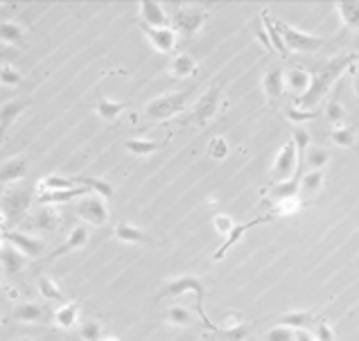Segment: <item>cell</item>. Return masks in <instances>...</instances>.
Masks as SVG:
<instances>
[{
    "label": "cell",
    "instance_id": "1",
    "mask_svg": "<svg viewBox=\"0 0 359 341\" xmlns=\"http://www.w3.org/2000/svg\"><path fill=\"white\" fill-rule=\"evenodd\" d=\"M357 64H359V52H348V54H339V57L327 59L325 64L319 66L316 73H312L310 91L303 97L296 99L294 106L303 108V111H316V106L323 102L334 84L343 77V73L355 68Z\"/></svg>",
    "mask_w": 359,
    "mask_h": 341
},
{
    "label": "cell",
    "instance_id": "2",
    "mask_svg": "<svg viewBox=\"0 0 359 341\" xmlns=\"http://www.w3.org/2000/svg\"><path fill=\"white\" fill-rule=\"evenodd\" d=\"M276 30L280 32V38H283L285 50L287 52H294V54L319 52V50L323 48V43H325L323 36L303 32V30L294 27V25H290V23H285V21H276Z\"/></svg>",
    "mask_w": 359,
    "mask_h": 341
},
{
    "label": "cell",
    "instance_id": "3",
    "mask_svg": "<svg viewBox=\"0 0 359 341\" xmlns=\"http://www.w3.org/2000/svg\"><path fill=\"white\" fill-rule=\"evenodd\" d=\"M190 99V91H176V93H165V95H159L147 102L145 106V118L154 120V122H163L178 115L185 111Z\"/></svg>",
    "mask_w": 359,
    "mask_h": 341
},
{
    "label": "cell",
    "instance_id": "4",
    "mask_svg": "<svg viewBox=\"0 0 359 341\" xmlns=\"http://www.w3.org/2000/svg\"><path fill=\"white\" fill-rule=\"evenodd\" d=\"M185 292H192L194 296H197V312H199L201 321H204L206 328L217 332V335H222V328H217V325L210 321L206 316V312H204L206 287H204V283H201L197 276H178V278H174V281H170L165 285V290H163V296H181V294H185Z\"/></svg>",
    "mask_w": 359,
    "mask_h": 341
},
{
    "label": "cell",
    "instance_id": "5",
    "mask_svg": "<svg viewBox=\"0 0 359 341\" xmlns=\"http://www.w3.org/2000/svg\"><path fill=\"white\" fill-rule=\"evenodd\" d=\"M172 25H174L176 34L183 36H194L201 32V27L206 25L208 12L199 5H176L174 14L170 16Z\"/></svg>",
    "mask_w": 359,
    "mask_h": 341
},
{
    "label": "cell",
    "instance_id": "6",
    "mask_svg": "<svg viewBox=\"0 0 359 341\" xmlns=\"http://www.w3.org/2000/svg\"><path fill=\"white\" fill-rule=\"evenodd\" d=\"M220 104H222V84H213V86H208L197 97V102L192 104L190 122L197 127H206L217 115V111H220Z\"/></svg>",
    "mask_w": 359,
    "mask_h": 341
},
{
    "label": "cell",
    "instance_id": "7",
    "mask_svg": "<svg viewBox=\"0 0 359 341\" xmlns=\"http://www.w3.org/2000/svg\"><path fill=\"white\" fill-rule=\"evenodd\" d=\"M299 172V152H296V145L294 141H287L283 147L278 150L274 163H271V169H269V179L274 183L280 181H290ZM301 174V172H299Z\"/></svg>",
    "mask_w": 359,
    "mask_h": 341
},
{
    "label": "cell",
    "instance_id": "8",
    "mask_svg": "<svg viewBox=\"0 0 359 341\" xmlns=\"http://www.w3.org/2000/svg\"><path fill=\"white\" fill-rule=\"evenodd\" d=\"M32 206V195L23 188H10L3 195V215L10 222H21L30 213Z\"/></svg>",
    "mask_w": 359,
    "mask_h": 341
},
{
    "label": "cell",
    "instance_id": "9",
    "mask_svg": "<svg viewBox=\"0 0 359 341\" xmlns=\"http://www.w3.org/2000/svg\"><path fill=\"white\" fill-rule=\"evenodd\" d=\"M77 215L82 217L84 222H89L91 226H104L108 222V208L106 201L97 195H89L77 201Z\"/></svg>",
    "mask_w": 359,
    "mask_h": 341
},
{
    "label": "cell",
    "instance_id": "10",
    "mask_svg": "<svg viewBox=\"0 0 359 341\" xmlns=\"http://www.w3.org/2000/svg\"><path fill=\"white\" fill-rule=\"evenodd\" d=\"M3 239L10 246H14L16 251H21L25 258H41L43 251H45V242L38 237L32 235H25V233H19V231H5Z\"/></svg>",
    "mask_w": 359,
    "mask_h": 341
},
{
    "label": "cell",
    "instance_id": "11",
    "mask_svg": "<svg viewBox=\"0 0 359 341\" xmlns=\"http://www.w3.org/2000/svg\"><path fill=\"white\" fill-rule=\"evenodd\" d=\"M274 217H276L274 213H269V215H260V217H255V220H251V222H244V224H235V228H233V233H231L229 237H224L222 246H220V249L215 251L213 260H217V262H220V260L224 258V255L229 253V251L233 249V246H235V244L240 242V239H242V237H244V235L248 233V231H251V228H255V226H260V224H267V222H271V220H274Z\"/></svg>",
    "mask_w": 359,
    "mask_h": 341
},
{
    "label": "cell",
    "instance_id": "12",
    "mask_svg": "<svg viewBox=\"0 0 359 341\" xmlns=\"http://www.w3.org/2000/svg\"><path fill=\"white\" fill-rule=\"evenodd\" d=\"M145 38L159 54H172L176 48V32L174 27H145Z\"/></svg>",
    "mask_w": 359,
    "mask_h": 341
},
{
    "label": "cell",
    "instance_id": "13",
    "mask_svg": "<svg viewBox=\"0 0 359 341\" xmlns=\"http://www.w3.org/2000/svg\"><path fill=\"white\" fill-rule=\"evenodd\" d=\"M138 14L145 27H170V16L165 7L154 0H140L138 3Z\"/></svg>",
    "mask_w": 359,
    "mask_h": 341
},
{
    "label": "cell",
    "instance_id": "14",
    "mask_svg": "<svg viewBox=\"0 0 359 341\" xmlns=\"http://www.w3.org/2000/svg\"><path fill=\"white\" fill-rule=\"evenodd\" d=\"M260 84H262L264 99H267L269 104L278 102V99L285 95V71L283 68H269V71L262 75Z\"/></svg>",
    "mask_w": 359,
    "mask_h": 341
},
{
    "label": "cell",
    "instance_id": "15",
    "mask_svg": "<svg viewBox=\"0 0 359 341\" xmlns=\"http://www.w3.org/2000/svg\"><path fill=\"white\" fill-rule=\"evenodd\" d=\"M312 84V73L308 68H290L285 71V91H292L294 97L299 99L310 91Z\"/></svg>",
    "mask_w": 359,
    "mask_h": 341
},
{
    "label": "cell",
    "instance_id": "16",
    "mask_svg": "<svg viewBox=\"0 0 359 341\" xmlns=\"http://www.w3.org/2000/svg\"><path fill=\"white\" fill-rule=\"evenodd\" d=\"M334 14L343 27L350 32H359V0H339L334 3Z\"/></svg>",
    "mask_w": 359,
    "mask_h": 341
},
{
    "label": "cell",
    "instance_id": "17",
    "mask_svg": "<svg viewBox=\"0 0 359 341\" xmlns=\"http://www.w3.org/2000/svg\"><path fill=\"white\" fill-rule=\"evenodd\" d=\"M25 108H27L25 99H10V102L0 104V145H3V141H5L7 129L12 127V122L16 120Z\"/></svg>",
    "mask_w": 359,
    "mask_h": 341
},
{
    "label": "cell",
    "instance_id": "18",
    "mask_svg": "<svg viewBox=\"0 0 359 341\" xmlns=\"http://www.w3.org/2000/svg\"><path fill=\"white\" fill-rule=\"evenodd\" d=\"M170 75L176 80H188V77L197 75V61L188 52H178L170 61Z\"/></svg>",
    "mask_w": 359,
    "mask_h": 341
},
{
    "label": "cell",
    "instance_id": "19",
    "mask_svg": "<svg viewBox=\"0 0 359 341\" xmlns=\"http://www.w3.org/2000/svg\"><path fill=\"white\" fill-rule=\"evenodd\" d=\"M86 244H89V228H86V226H77V228H73L68 233L66 242L61 244V246H57V251H52L48 258H59V255H66L70 251H80V249H84Z\"/></svg>",
    "mask_w": 359,
    "mask_h": 341
},
{
    "label": "cell",
    "instance_id": "20",
    "mask_svg": "<svg viewBox=\"0 0 359 341\" xmlns=\"http://www.w3.org/2000/svg\"><path fill=\"white\" fill-rule=\"evenodd\" d=\"M0 265H3L7 276L14 278V276H19L23 269H25V255L14 249V246L7 244V246L0 249Z\"/></svg>",
    "mask_w": 359,
    "mask_h": 341
},
{
    "label": "cell",
    "instance_id": "21",
    "mask_svg": "<svg viewBox=\"0 0 359 341\" xmlns=\"http://www.w3.org/2000/svg\"><path fill=\"white\" fill-rule=\"evenodd\" d=\"M89 195L91 192L86 188L59 190V192H38V201H41V206H59V204H66V201H73V199H84Z\"/></svg>",
    "mask_w": 359,
    "mask_h": 341
},
{
    "label": "cell",
    "instance_id": "22",
    "mask_svg": "<svg viewBox=\"0 0 359 341\" xmlns=\"http://www.w3.org/2000/svg\"><path fill=\"white\" fill-rule=\"evenodd\" d=\"M303 163H305V167L310 172H323L325 165L330 163V152L321 145H310L305 154H303Z\"/></svg>",
    "mask_w": 359,
    "mask_h": 341
},
{
    "label": "cell",
    "instance_id": "23",
    "mask_svg": "<svg viewBox=\"0 0 359 341\" xmlns=\"http://www.w3.org/2000/svg\"><path fill=\"white\" fill-rule=\"evenodd\" d=\"M115 237L127 244H150L152 242V237L147 235L143 228H138L129 222H120L118 226H115Z\"/></svg>",
    "mask_w": 359,
    "mask_h": 341
},
{
    "label": "cell",
    "instance_id": "24",
    "mask_svg": "<svg viewBox=\"0 0 359 341\" xmlns=\"http://www.w3.org/2000/svg\"><path fill=\"white\" fill-rule=\"evenodd\" d=\"M0 41L23 48L25 45V30L16 21H0Z\"/></svg>",
    "mask_w": 359,
    "mask_h": 341
},
{
    "label": "cell",
    "instance_id": "25",
    "mask_svg": "<svg viewBox=\"0 0 359 341\" xmlns=\"http://www.w3.org/2000/svg\"><path fill=\"white\" fill-rule=\"evenodd\" d=\"M73 181L77 188H86L91 195H97V197H113V185L106 183L104 179H93V176H73Z\"/></svg>",
    "mask_w": 359,
    "mask_h": 341
},
{
    "label": "cell",
    "instance_id": "26",
    "mask_svg": "<svg viewBox=\"0 0 359 341\" xmlns=\"http://www.w3.org/2000/svg\"><path fill=\"white\" fill-rule=\"evenodd\" d=\"M61 224V217L57 213V206H43L36 215H32V226L38 231H54Z\"/></svg>",
    "mask_w": 359,
    "mask_h": 341
},
{
    "label": "cell",
    "instance_id": "27",
    "mask_svg": "<svg viewBox=\"0 0 359 341\" xmlns=\"http://www.w3.org/2000/svg\"><path fill=\"white\" fill-rule=\"evenodd\" d=\"M269 197L276 201H283V199H292V197H301V176H294L290 181H280L274 183L269 190Z\"/></svg>",
    "mask_w": 359,
    "mask_h": 341
},
{
    "label": "cell",
    "instance_id": "28",
    "mask_svg": "<svg viewBox=\"0 0 359 341\" xmlns=\"http://www.w3.org/2000/svg\"><path fill=\"white\" fill-rule=\"evenodd\" d=\"M27 174V161L25 158H12L5 165H0V183H14L21 181Z\"/></svg>",
    "mask_w": 359,
    "mask_h": 341
},
{
    "label": "cell",
    "instance_id": "29",
    "mask_svg": "<svg viewBox=\"0 0 359 341\" xmlns=\"http://www.w3.org/2000/svg\"><path fill=\"white\" fill-rule=\"evenodd\" d=\"M12 316L21 323H36L43 319V307L38 303H32V301H25V303H16L14 305V312Z\"/></svg>",
    "mask_w": 359,
    "mask_h": 341
},
{
    "label": "cell",
    "instance_id": "30",
    "mask_svg": "<svg viewBox=\"0 0 359 341\" xmlns=\"http://www.w3.org/2000/svg\"><path fill=\"white\" fill-rule=\"evenodd\" d=\"M314 321V314L310 309H294V312H287L278 319V325H285V328H292V330H305L308 325Z\"/></svg>",
    "mask_w": 359,
    "mask_h": 341
},
{
    "label": "cell",
    "instance_id": "31",
    "mask_svg": "<svg viewBox=\"0 0 359 341\" xmlns=\"http://www.w3.org/2000/svg\"><path fill=\"white\" fill-rule=\"evenodd\" d=\"M80 321V307L77 303H64L54 312V325L61 330H73Z\"/></svg>",
    "mask_w": 359,
    "mask_h": 341
},
{
    "label": "cell",
    "instance_id": "32",
    "mask_svg": "<svg viewBox=\"0 0 359 341\" xmlns=\"http://www.w3.org/2000/svg\"><path fill=\"white\" fill-rule=\"evenodd\" d=\"M38 294L48 301V303H68L66 301V296H64V292H61V287H59V283L54 281V278H50V276H41L38 278Z\"/></svg>",
    "mask_w": 359,
    "mask_h": 341
},
{
    "label": "cell",
    "instance_id": "33",
    "mask_svg": "<svg viewBox=\"0 0 359 341\" xmlns=\"http://www.w3.org/2000/svg\"><path fill=\"white\" fill-rule=\"evenodd\" d=\"M159 147H161V143L150 141V138H127V141H124V150L138 158L152 156L154 152H159Z\"/></svg>",
    "mask_w": 359,
    "mask_h": 341
},
{
    "label": "cell",
    "instance_id": "34",
    "mask_svg": "<svg viewBox=\"0 0 359 341\" xmlns=\"http://www.w3.org/2000/svg\"><path fill=\"white\" fill-rule=\"evenodd\" d=\"M127 108L124 102H118V99H108V97H102L100 102L95 104V113L102 118L104 122H115L122 115V111Z\"/></svg>",
    "mask_w": 359,
    "mask_h": 341
},
{
    "label": "cell",
    "instance_id": "35",
    "mask_svg": "<svg viewBox=\"0 0 359 341\" xmlns=\"http://www.w3.org/2000/svg\"><path fill=\"white\" fill-rule=\"evenodd\" d=\"M73 188H77L73 176L50 174V176H43L41 183H38V192H59V190H73Z\"/></svg>",
    "mask_w": 359,
    "mask_h": 341
},
{
    "label": "cell",
    "instance_id": "36",
    "mask_svg": "<svg viewBox=\"0 0 359 341\" xmlns=\"http://www.w3.org/2000/svg\"><path fill=\"white\" fill-rule=\"evenodd\" d=\"M206 154H208V158H210V161L222 163V161L229 158V154H231V145H229V141H226L224 136H215V138H210Z\"/></svg>",
    "mask_w": 359,
    "mask_h": 341
},
{
    "label": "cell",
    "instance_id": "37",
    "mask_svg": "<svg viewBox=\"0 0 359 341\" xmlns=\"http://www.w3.org/2000/svg\"><path fill=\"white\" fill-rule=\"evenodd\" d=\"M165 319H167L172 325H178V328H188V325L194 323V314L190 312L188 307H183V305H172V307L167 309Z\"/></svg>",
    "mask_w": 359,
    "mask_h": 341
},
{
    "label": "cell",
    "instance_id": "38",
    "mask_svg": "<svg viewBox=\"0 0 359 341\" xmlns=\"http://www.w3.org/2000/svg\"><path fill=\"white\" fill-rule=\"evenodd\" d=\"M323 179H325L323 172H308L305 176H301V192L308 197L319 195V190L323 188Z\"/></svg>",
    "mask_w": 359,
    "mask_h": 341
},
{
    "label": "cell",
    "instance_id": "39",
    "mask_svg": "<svg viewBox=\"0 0 359 341\" xmlns=\"http://www.w3.org/2000/svg\"><path fill=\"white\" fill-rule=\"evenodd\" d=\"M330 141L337 147H341V150H350V147H355L357 136L350 127H334L330 131Z\"/></svg>",
    "mask_w": 359,
    "mask_h": 341
},
{
    "label": "cell",
    "instance_id": "40",
    "mask_svg": "<svg viewBox=\"0 0 359 341\" xmlns=\"http://www.w3.org/2000/svg\"><path fill=\"white\" fill-rule=\"evenodd\" d=\"M325 120L330 122V125L334 127H343V120H346V106H343L341 102H337V99H332V102L325 104Z\"/></svg>",
    "mask_w": 359,
    "mask_h": 341
},
{
    "label": "cell",
    "instance_id": "41",
    "mask_svg": "<svg viewBox=\"0 0 359 341\" xmlns=\"http://www.w3.org/2000/svg\"><path fill=\"white\" fill-rule=\"evenodd\" d=\"M262 23H264V27H267V34L271 38V45H274V52H280V54H285V43H283V38H280V32L276 30V21H271L269 19V14L267 12H262Z\"/></svg>",
    "mask_w": 359,
    "mask_h": 341
},
{
    "label": "cell",
    "instance_id": "42",
    "mask_svg": "<svg viewBox=\"0 0 359 341\" xmlns=\"http://www.w3.org/2000/svg\"><path fill=\"white\" fill-rule=\"evenodd\" d=\"M23 82V75L19 68H14L10 64H0V86H19V84Z\"/></svg>",
    "mask_w": 359,
    "mask_h": 341
},
{
    "label": "cell",
    "instance_id": "43",
    "mask_svg": "<svg viewBox=\"0 0 359 341\" xmlns=\"http://www.w3.org/2000/svg\"><path fill=\"white\" fill-rule=\"evenodd\" d=\"M303 208V201L301 197H292V199H283V201H278L276 208L271 213H274L276 217H292L296 215Z\"/></svg>",
    "mask_w": 359,
    "mask_h": 341
},
{
    "label": "cell",
    "instance_id": "44",
    "mask_svg": "<svg viewBox=\"0 0 359 341\" xmlns=\"http://www.w3.org/2000/svg\"><path fill=\"white\" fill-rule=\"evenodd\" d=\"M314 118H319V111H303V108H296V106L287 108V120H290L294 127L308 125V122L314 120Z\"/></svg>",
    "mask_w": 359,
    "mask_h": 341
},
{
    "label": "cell",
    "instance_id": "45",
    "mask_svg": "<svg viewBox=\"0 0 359 341\" xmlns=\"http://www.w3.org/2000/svg\"><path fill=\"white\" fill-rule=\"evenodd\" d=\"M213 228H215V233H220L222 237H229V235L233 233V228H235V222H233L231 215L217 213V215L213 217Z\"/></svg>",
    "mask_w": 359,
    "mask_h": 341
},
{
    "label": "cell",
    "instance_id": "46",
    "mask_svg": "<svg viewBox=\"0 0 359 341\" xmlns=\"http://www.w3.org/2000/svg\"><path fill=\"white\" fill-rule=\"evenodd\" d=\"M292 141L296 145V152H299V165H301V158H303V154H305V150L312 145L310 143V131L305 127H294L292 131Z\"/></svg>",
    "mask_w": 359,
    "mask_h": 341
},
{
    "label": "cell",
    "instance_id": "47",
    "mask_svg": "<svg viewBox=\"0 0 359 341\" xmlns=\"http://www.w3.org/2000/svg\"><path fill=\"white\" fill-rule=\"evenodd\" d=\"M264 341H296V330L285 328V325H274L264 335Z\"/></svg>",
    "mask_w": 359,
    "mask_h": 341
},
{
    "label": "cell",
    "instance_id": "48",
    "mask_svg": "<svg viewBox=\"0 0 359 341\" xmlns=\"http://www.w3.org/2000/svg\"><path fill=\"white\" fill-rule=\"evenodd\" d=\"M80 337L84 341H102V328L95 321H84L80 325Z\"/></svg>",
    "mask_w": 359,
    "mask_h": 341
},
{
    "label": "cell",
    "instance_id": "49",
    "mask_svg": "<svg viewBox=\"0 0 359 341\" xmlns=\"http://www.w3.org/2000/svg\"><path fill=\"white\" fill-rule=\"evenodd\" d=\"M314 341H334V330L327 321H319L314 325V332H312Z\"/></svg>",
    "mask_w": 359,
    "mask_h": 341
},
{
    "label": "cell",
    "instance_id": "50",
    "mask_svg": "<svg viewBox=\"0 0 359 341\" xmlns=\"http://www.w3.org/2000/svg\"><path fill=\"white\" fill-rule=\"evenodd\" d=\"M255 36H257V41H260V43L264 45V50H267V52H274V45H271V38H269V34H267V27H264L262 19L257 21V25H255Z\"/></svg>",
    "mask_w": 359,
    "mask_h": 341
},
{
    "label": "cell",
    "instance_id": "51",
    "mask_svg": "<svg viewBox=\"0 0 359 341\" xmlns=\"http://www.w3.org/2000/svg\"><path fill=\"white\" fill-rule=\"evenodd\" d=\"M353 71V93H355V97L359 99V64L355 68H350Z\"/></svg>",
    "mask_w": 359,
    "mask_h": 341
},
{
    "label": "cell",
    "instance_id": "52",
    "mask_svg": "<svg viewBox=\"0 0 359 341\" xmlns=\"http://www.w3.org/2000/svg\"><path fill=\"white\" fill-rule=\"evenodd\" d=\"M296 341H314V337H312V332L308 330H299L296 332Z\"/></svg>",
    "mask_w": 359,
    "mask_h": 341
},
{
    "label": "cell",
    "instance_id": "53",
    "mask_svg": "<svg viewBox=\"0 0 359 341\" xmlns=\"http://www.w3.org/2000/svg\"><path fill=\"white\" fill-rule=\"evenodd\" d=\"M5 224H7V217H5L3 213H0V231H3V228H5Z\"/></svg>",
    "mask_w": 359,
    "mask_h": 341
},
{
    "label": "cell",
    "instance_id": "54",
    "mask_svg": "<svg viewBox=\"0 0 359 341\" xmlns=\"http://www.w3.org/2000/svg\"><path fill=\"white\" fill-rule=\"evenodd\" d=\"M102 341H120L118 337H102Z\"/></svg>",
    "mask_w": 359,
    "mask_h": 341
},
{
    "label": "cell",
    "instance_id": "55",
    "mask_svg": "<svg viewBox=\"0 0 359 341\" xmlns=\"http://www.w3.org/2000/svg\"><path fill=\"white\" fill-rule=\"evenodd\" d=\"M19 341H32V339H19Z\"/></svg>",
    "mask_w": 359,
    "mask_h": 341
}]
</instances>
